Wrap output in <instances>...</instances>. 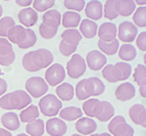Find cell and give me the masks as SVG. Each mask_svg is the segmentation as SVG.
<instances>
[{
  "mask_svg": "<svg viewBox=\"0 0 146 136\" xmlns=\"http://www.w3.org/2000/svg\"><path fill=\"white\" fill-rule=\"evenodd\" d=\"M54 57L50 50L40 48L30 51L23 57V67L28 72H38L44 68H47L52 63Z\"/></svg>",
  "mask_w": 146,
  "mask_h": 136,
  "instance_id": "obj_1",
  "label": "cell"
},
{
  "mask_svg": "<svg viewBox=\"0 0 146 136\" xmlns=\"http://www.w3.org/2000/svg\"><path fill=\"white\" fill-rule=\"evenodd\" d=\"M83 111L88 117H92L100 122H106L115 115V109L110 101L91 98L83 103Z\"/></svg>",
  "mask_w": 146,
  "mask_h": 136,
  "instance_id": "obj_2",
  "label": "cell"
},
{
  "mask_svg": "<svg viewBox=\"0 0 146 136\" xmlns=\"http://www.w3.org/2000/svg\"><path fill=\"white\" fill-rule=\"evenodd\" d=\"M105 90L104 83L97 77L82 80L76 86V95L79 100H85L90 96H98Z\"/></svg>",
  "mask_w": 146,
  "mask_h": 136,
  "instance_id": "obj_3",
  "label": "cell"
},
{
  "mask_svg": "<svg viewBox=\"0 0 146 136\" xmlns=\"http://www.w3.org/2000/svg\"><path fill=\"white\" fill-rule=\"evenodd\" d=\"M7 38L9 42L17 44L22 49H27L34 46L37 42V36L33 30L26 29L23 26L17 25L8 31Z\"/></svg>",
  "mask_w": 146,
  "mask_h": 136,
  "instance_id": "obj_4",
  "label": "cell"
},
{
  "mask_svg": "<svg viewBox=\"0 0 146 136\" xmlns=\"http://www.w3.org/2000/svg\"><path fill=\"white\" fill-rule=\"evenodd\" d=\"M31 102V96L24 90H15L0 97V107L3 109H22Z\"/></svg>",
  "mask_w": 146,
  "mask_h": 136,
  "instance_id": "obj_5",
  "label": "cell"
},
{
  "mask_svg": "<svg viewBox=\"0 0 146 136\" xmlns=\"http://www.w3.org/2000/svg\"><path fill=\"white\" fill-rule=\"evenodd\" d=\"M61 15L58 10H47L43 15V23L40 25V35L44 39H52L57 33V29L60 26Z\"/></svg>",
  "mask_w": 146,
  "mask_h": 136,
  "instance_id": "obj_6",
  "label": "cell"
},
{
  "mask_svg": "<svg viewBox=\"0 0 146 136\" xmlns=\"http://www.w3.org/2000/svg\"><path fill=\"white\" fill-rule=\"evenodd\" d=\"M132 72L131 65L126 63H117L115 65H107L102 70V76L107 82L117 83L125 81L130 77Z\"/></svg>",
  "mask_w": 146,
  "mask_h": 136,
  "instance_id": "obj_7",
  "label": "cell"
},
{
  "mask_svg": "<svg viewBox=\"0 0 146 136\" xmlns=\"http://www.w3.org/2000/svg\"><path fill=\"white\" fill-rule=\"evenodd\" d=\"M82 35L76 29H68L61 33V41L59 44V51L63 56L73 54L80 43Z\"/></svg>",
  "mask_w": 146,
  "mask_h": 136,
  "instance_id": "obj_8",
  "label": "cell"
},
{
  "mask_svg": "<svg viewBox=\"0 0 146 136\" xmlns=\"http://www.w3.org/2000/svg\"><path fill=\"white\" fill-rule=\"evenodd\" d=\"M39 107L45 117H53L59 113L62 107V102L53 94H47L40 99Z\"/></svg>",
  "mask_w": 146,
  "mask_h": 136,
  "instance_id": "obj_9",
  "label": "cell"
},
{
  "mask_svg": "<svg viewBox=\"0 0 146 136\" xmlns=\"http://www.w3.org/2000/svg\"><path fill=\"white\" fill-rule=\"evenodd\" d=\"M108 131L112 136H133L134 129L126 122L123 116H115L108 124Z\"/></svg>",
  "mask_w": 146,
  "mask_h": 136,
  "instance_id": "obj_10",
  "label": "cell"
},
{
  "mask_svg": "<svg viewBox=\"0 0 146 136\" xmlns=\"http://www.w3.org/2000/svg\"><path fill=\"white\" fill-rule=\"evenodd\" d=\"M26 89L28 94L39 98L48 91V84L41 77H31L26 81Z\"/></svg>",
  "mask_w": 146,
  "mask_h": 136,
  "instance_id": "obj_11",
  "label": "cell"
},
{
  "mask_svg": "<svg viewBox=\"0 0 146 136\" xmlns=\"http://www.w3.org/2000/svg\"><path fill=\"white\" fill-rule=\"evenodd\" d=\"M86 63L80 54H74L72 55V58L66 63V71H68V75L72 79H78L81 76H83L86 72Z\"/></svg>",
  "mask_w": 146,
  "mask_h": 136,
  "instance_id": "obj_12",
  "label": "cell"
},
{
  "mask_svg": "<svg viewBox=\"0 0 146 136\" xmlns=\"http://www.w3.org/2000/svg\"><path fill=\"white\" fill-rule=\"evenodd\" d=\"M66 78V71L60 63H53L47 69L45 73V80L49 85H59Z\"/></svg>",
  "mask_w": 146,
  "mask_h": 136,
  "instance_id": "obj_13",
  "label": "cell"
},
{
  "mask_svg": "<svg viewBox=\"0 0 146 136\" xmlns=\"http://www.w3.org/2000/svg\"><path fill=\"white\" fill-rule=\"evenodd\" d=\"M15 59L12 45L7 39L0 38V65L3 67L11 66Z\"/></svg>",
  "mask_w": 146,
  "mask_h": 136,
  "instance_id": "obj_14",
  "label": "cell"
},
{
  "mask_svg": "<svg viewBox=\"0 0 146 136\" xmlns=\"http://www.w3.org/2000/svg\"><path fill=\"white\" fill-rule=\"evenodd\" d=\"M138 30L134 26L133 23L123 22L119 26V39L126 43L133 42L136 39Z\"/></svg>",
  "mask_w": 146,
  "mask_h": 136,
  "instance_id": "obj_15",
  "label": "cell"
},
{
  "mask_svg": "<svg viewBox=\"0 0 146 136\" xmlns=\"http://www.w3.org/2000/svg\"><path fill=\"white\" fill-rule=\"evenodd\" d=\"M86 63L91 70L99 71L105 66L106 56L98 50H91L86 56Z\"/></svg>",
  "mask_w": 146,
  "mask_h": 136,
  "instance_id": "obj_16",
  "label": "cell"
},
{
  "mask_svg": "<svg viewBox=\"0 0 146 136\" xmlns=\"http://www.w3.org/2000/svg\"><path fill=\"white\" fill-rule=\"evenodd\" d=\"M46 132L50 136H62L66 134L68 127L62 120L58 118H52L46 122Z\"/></svg>",
  "mask_w": 146,
  "mask_h": 136,
  "instance_id": "obj_17",
  "label": "cell"
},
{
  "mask_svg": "<svg viewBox=\"0 0 146 136\" xmlns=\"http://www.w3.org/2000/svg\"><path fill=\"white\" fill-rule=\"evenodd\" d=\"M129 116L132 122L136 125H140L143 128L146 127V109L145 105L136 103L129 109Z\"/></svg>",
  "mask_w": 146,
  "mask_h": 136,
  "instance_id": "obj_18",
  "label": "cell"
},
{
  "mask_svg": "<svg viewBox=\"0 0 146 136\" xmlns=\"http://www.w3.org/2000/svg\"><path fill=\"white\" fill-rule=\"evenodd\" d=\"M115 94L117 99L119 101H128L131 100L136 94V89L132 83L125 82L115 89Z\"/></svg>",
  "mask_w": 146,
  "mask_h": 136,
  "instance_id": "obj_19",
  "label": "cell"
},
{
  "mask_svg": "<svg viewBox=\"0 0 146 136\" xmlns=\"http://www.w3.org/2000/svg\"><path fill=\"white\" fill-rule=\"evenodd\" d=\"M117 26L112 23H104L99 27L98 37L102 42H111L117 37Z\"/></svg>",
  "mask_w": 146,
  "mask_h": 136,
  "instance_id": "obj_20",
  "label": "cell"
},
{
  "mask_svg": "<svg viewBox=\"0 0 146 136\" xmlns=\"http://www.w3.org/2000/svg\"><path fill=\"white\" fill-rule=\"evenodd\" d=\"M19 19L25 27H33L38 21V13L32 7H26L19 12Z\"/></svg>",
  "mask_w": 146,
  "mask_h": 136,
  "instance_id": "obj_21",
  "label": "cell"
},
{
  "mask_svg": "<svg viewBox=\"0 0 146 136\" xmlns=\"http://www.w3.org/2000/svg\"><path fill=\"white\" fill-rule=\"evenodd\" d=\"M85 13L87 15V17L92 19V22L100 19L103 15V8L101 2L97 1V0L89 1L87 3V5H86Z\"/></svg>",
  "mask_w": 146,
  "mask_h": 136,
  "instance_id": "obj_22",
  "label": "cell"
},
{
  "mask_svg": "<svg viewBox=\"0 0 146 136\" xmlns=\"http://www.w3.org/2000/svg\"><path fill=\"white\" fill-rule=\"evenodd\" d=\"M76 129L79 133L83 134V135H89L96 131L97 124L90 118H81L76 123Z\"/></svg>",
  "mask_w": 146,
  "mask_h": 136,
  "instance_id": "obj_23",
  "label": "cell"
},
{
  "mask_svg": "<svg viewBox=\"0 0 146 136\" xmlns=\"http://www.w3.org/2000/svg\"><path fill=\"white\" fill-rule=\"evenodd\" d=\"M115 6L117 15H122V17H129L133 15L136 8L134 1L132 0H117L115 1Z\"/></svg>",
  "mask_w": 146,
  "mask_h": 136,
  "instance_id": "obj_24",
  "label": "cell"
},
{
  "mask_svg": "<svg viewBox=\"0 0 146 136\" xmlns=\"http://www.w3.org/2000/svg\"><path fill=\"white\" fill-rule=\"evenodd\" d=\"M134 80L140 87V94L146 97V68L144 65H138L134 71Z\"/></svg>",
  "mask_w": 146,
  "mask_h": 136,
  "instance_id": "obj_25",
  "label": "cell"
},
{
  "mask_svg": "<svg viewBox=\"0 0 146 136\" xmlns=\"http://www.w3.org/2000/svg\"><path fill=\"white\" fill-rule=\"evenodd\" d=\"M1 123L6 129L10 131H15L20 128V119L15 113H5L1 117Z\"/></svg>",
  "mask_w": 146,
  "mask_h": 136,
  "instance_id": "obj_26",
  "label": "cell"
},
{
  "mask_svg": "<svg viewBox=\"0 0 146 136\" xmlns=\"http://www.w3.org/2000/svg\"><path fill=\"white\" fill-rule=\"evenodd\" d=\"M80 32L85 38H93L97 34V24L90 19H83L82 23H80Z\"/></svg>",
  "mask_w": 146,
  "mask_h": 136,
  "instance_id": "obj_27",
  "label": "cell"
},
{
  "mask_svg": "<svg viewBox=\"0 0 146 136\" xmlns=\"http://www.w3.org/2000/svg\"><path fill=\"white\" fill-rule=\"evenodd\" d=\"M59 114V119L66 120V121H74V120L81 119L83 116L82 109L77 107H64L60 111Z\"/></svg>",
  "mask_w": 146,
  "mask_h": 136,
  "instance_id": "obj_28",
  "label": "cell"
},
{
  "mask_svg": "<svg viewBox=\"0 0 146 136\" xmlns=\"http://www.w3.org/2000/svg\"><path fill=\"white\" fill-rule=\"evenodd\" d=\"M81 17L75 11H66L62 15V26L64 28H76L80 25Z\"/></svg>",
  "mask_w": 146,
  "mask_h": 136,
  "instance_id": "obj_29",
  "label": "cell"
},
{
  "mask_svg": "<svg viewBox=\"0 0 146 136\" xmlns=\"http://www.w3.org/2000/svg\"><path fill=\"white\" fill-rule=\"evenodd\" d=\"M26 131L31 136H42L44 134V121L41 119H37L28 123L26 126Z\"/></svg>",
  "mask_w": 146,
  "mask_h": 136,
  "instance_id": "obj_30",
  "label": "cell"
},
{
  "mask_svg": "<svg viewBox=\"0 0 146 136\" xmlns=\"http://www.w3.org/2000/svg\"><path fill=\"white\" fill-rule=\"evenodd\" d=\"M97 44L98 48L100 49V52L106 54V55H113V54H115L119 47V41H117V39H115L111 42H102L99 40Z\"/></svg>",
  "mask_w": 146,
  "mask_h": 136,
  "instance_id": "obj_31",
  "label": "cell"
},
{
  "mask_svg": "<svg viewBox=\"0 0 146 136\" xmlns=\"http://www.w3.org/2000/svg\"><path fill=\"white\" fill-rule=\"evenodd\" d=\"M39 109L36 105H30L26 109H24L20 115V119L24 123H30L32 121H35L39 118Z\"/></svg>",
  "mask_w": 146,
  "mask_h": 136,
  "instance_id": "obj_32",
  "label": "cell"
},
{
  "mask_svg": "<svg viewBox=\"0 0 146 136\" xmlns=\"http://www.w3.org/2000/svg\"><path fill=\"white\" fill-rule=\"evenodd\" d=\"M137 55V51L134 46H132L131 44H124L119 47V56L121 59L125 61H131L135 59Z\"/></svg>",
  "mask_w": 146,
  "mask_h": 136,
  "instance_id": "obj_33",
  "label": "cell"
},
{
  "mask_svg": "<svg viewBox=\"0 0 146 136\" xmlns=\"http://www.w3.org/2000/svg\"><path fill=\"white\" fill-rule=\"evenodd\" d=\"M56 94L61 100H71L74 97V87L68 83H62L56 88Z\"/></svg>",
  "mask_w": 146,
  "mask_h": 136,
  "instance_id": "obj_34",
  "label": "cell"
},
{
  "mask_svg": "<svg viewBox=\"0 0 146 136\" xmlns=\"http://www.w3.org/2000/svg\"><path fill=\"white\" fill-rule=\"evenodd\" d=\"M15 26V19L10 17H4L0 19V38L7 37V33L12 27Z\"/></svg>",
  "mask_w": 146,
  "mask_h": 136,
  "instance_id": "obj_35",
  "label": "cell"
},
{
  "mask_svg": "<svg viewBox=\"0 0 146 136\" xmlns=\"http://www.w3.org/2000/svg\"><path fill=\"white\" fill-rule=\"evenodd\" d=\"M133 22L136 26L140 28L146 27V7L141 6L136 9L133 15Z\"/></svg>",
  "mask_w": 146,
  "mask_h": 136,
  "instance_id": "obj_36",
  "label": "cell"
},
{
  "mask_svg": "<svg viewBox=\"0 0 146 136\" xmlns=\"http://www.w3.org/2000/svg\"><path fill=\"white\" fill-rule=\"evenodd\" d=\"M55 1L54 0H35L33 1V9L35 11H46V10L50 9L52 6H54Z\"/></svg>",
  "mask_w": 146,
  "mask_h": 136,
  "instance_id": "obj_37",
  "label": "cell"
},
{
  "mask_svg": "<svg viewBox=\"0 0 146 136\" xmlns=\"http://www.w3.org/2000/svg\"><path fill=\"white\" fill-rule=\"evenodd\" d=\"M104 17L108 19H115L117 17V13L115 11V0H108L104 4V11H103Z\"/></svg>",
  "mask_w": 146,
  "mask_h": 136,
  "instance_id": "obj_38",
  "label": "cell"
},
{
  "mask_svg": "<svg viewBox=\"0 0 146 136\" xmlns=\"http://www.w3.org/2000/svg\"><path fill=\"white\" fill-rule=\"evenodd\" d=\"M63 5L68 9L81 11V10H83L84 6H85V1L84 0H66V1H63Z\"/></svg>",
  "mask_w": 146,
  "mask_h": 136,
  "instance_id": "obj_39",
  "label": "cell"
},
{
  "mask_svg": "<svg viewBox=\"0 0 146 136\" xmlns=\"http://www.w3.org/2000/svg\"><path fill=\"white\" fill-rule=\"evenodd\" d=\"M136 44L137 47L141 51L146 50V33L142 32L141 34H139L136 39Z\"/></svg>",
  "mask_w": 146,
  "mask_h": 136,
  "instance_id": "obj_40",
  "label": "cell"
},
{
  "mask_svg": "<svg viewBox=\"0 0 146 136\" xmlns=\"http://www.w3.org/2000/svg\"><path fill=\"white\" fill-rule=\"evenodd\" d=\"M7 90V83L3 79H0V96H2Z\"/></svg>",
  "mask_w": 146,
  "mask_h": 136,
  "instance_id": "obj_41",
  "label": "cell"
},
{
  "mask_svg": "<svg viewBox=\"0 0 146 136\" xmlns=\"http://www.w3.org/2000/svg\"><path fill=\"white\" fill-rule=\"evenodd\" d=\"M15 2L20 6H30L33 3V1L32 0H17Z\"/></svg>",
  "mask_w": 146,
  "mask_h": 136,
  "instance_id": "obj_42",
  "label": "cell"
},
{
  "mask_svg": "<svg viewBox=\"0 0 146 136\" xmlns=\"http://www.w3.org/2000/svg\"><path fill=\"white\" fill-rule=\"evenodd\" d=\"M0 136H12L11 133L3 128H0Z\"/></svg>",
  "mask_w": 146,
  "mask_h": 136,
  "instance_id": "obj_43",
  "label": "cell"
},
{
  "mask_svg": "<svg viewBox=\"0 0 146 136\" xmlns=\"http://www.w3.org/2000/svg\"><path fill=\"white\" fill-rule=\"evenodd\" d=\"M90 136H111L110 133H101V134H92Z\"/></svg>",
  "mask_w": 146,
  "mask_h": 136,
  "instance_id": "obj_44",
  "label": "cell"
},
{
  "mask_svg": "<svg viewBox=\"0 0 146 136\" xmlns=\"http://www.w3.org/2000/svg\"><path fill=\"white\" fill-rule=\"evenodd\" d=\"M134 3H135V5L136 4H139V5H145V1H140V0H137V1H134Z\"/></svg>",
  "mask_w": 146,
  "mask_h": 136,
  "instance_id": "obj_45",
  "label": "cell"
},
{
  "mask_svg": "<svg viewBox=\"0 0 146 136\" xmlns=\"http://www.w3.org/2000/svg\"><path fill=\"white\" fill-rule=\"evenodd\" d=\"M2 13H3V8H2V6L0 5V17H1V15H2Z\"/></svg>",
  "mask_w": 146,
  "mask_h": 136,
  "instance_id": "obj_46",
  "label": "cell"
},
{
  "mask_svg": "<svg viewBox=\"0 0 146 136\" xmlns=\"http://www.w3.org/2000/svg\"><path fill=\"white\" fill-rule=\"evenodd\" d=\"M17 136H29L28 134H24V133H21V134H17Z\"/></svg>",
  "mask_w": 146,
  "mask_h": 136,
  "instance_id": "obj_47",
  "label": "cell"
},
{
  "mask_svg": "<svg viewBox=\"0 0 146 136\" xmlns=\"http://www.w3.org/2000/svg\"><path fill=\"white\" fill-rule=\"evenodd\" d=\"M72 136H82V135H80V134H73Z\"/></svg>",
  "mask_w": 146,
  "mask_h": 136,
  "instance_id": "obj_48",
  "label": "cell"
},
{
  "mask_svg": "<svg viewBox=\"0 0 146 136\" xmlns=\"http://www.w3.org/2000/svg\"><path fill=\"white\" fill-rule=\"evenodd\" d=\"M2 75V72H1V69H0V76Z\"/></svg>",
  "mask_w": 146,
  "mask_h": 136,
  "instance_id": "obj_49",
  "label": "cell"
}]
</instances>
